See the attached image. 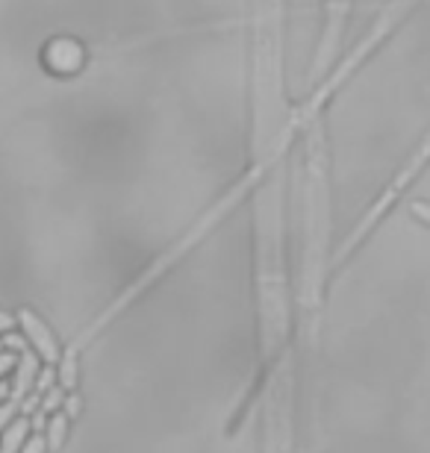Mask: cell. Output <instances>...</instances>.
Here are the masks:
<instances>
[{
	"label": "cell",
	"mask_w": 430,
	"mask_h": 453,
	"mask_svg": "<svg viewBox=\"0 0 430 453\" xmlns=\"http://www.w3.org/2000/svg\"><path fill=\"white\" fill-rule=\"evenodd\" d=\"M21 327H24V336L30 339V345L36 347V353L41 356V360L47 365H54L59 362V347H56V339H54V332L44 327V321H39L30 309H21V315H18Z\"/></svg>",
	"instance_id": "1"
},
{
	"label": "cell",
	"mask_w": 430,
	"mask_h": 453,
	"mask_svg": "<svg viewBox=\"0 0 430 453\" xmlns=\"http://www.w3.org/2000/svg\"><path fill=\"white\" fill-rule=\"evenodd\" d=\"M39 356L33 350H24L21 360H18V368H15V380H12V397L9 400H18L24 403L33 389H36V377H39Z\"/></svg>",
	"instance_id": "2"
},
{
	"label": "cell",
	"mask_w": 430,
	"mask_h": 453,
	"mask_svg": "<svg viewBox=\"0 0 430 453\" xmlns=\"http://www.w3.org/2000/svg\"><path fill=\"white\" fill-rule=\"evenodd\" d=\"M30 439V418L18 415L12 418V424L4 430V439H0V453H21L24 442Z\"/></svg>",
	"instance_id": "3"
},
{
	"label": "cell",
	"mask_w": 430,
	"mask_h": 453,
	"mask_svg": "<svg viewBox=\"0 0 430 453\" xmlns=\"http://www.w3.org/2000/svg\"><path fill=\"white\" fill-rule=\"evenodd\" d=\"M68 421L71 418L65 412H54L51 421H47V450H51V453L62 450L65 436H68Z\"/></svg>",
	"instance_id": "4"
},
{
	"label": "cell",
	"mask_w": 430,
	"mask_h": 453,
	"mask_svg": "<svg viewBox=\"0 0 430 453\" xmlns=\"http://www.w3.org/2000/svg\"><path fill=\"white\" fill-rule=\"evenodd\" d=\"M59 380H62L65 389H74V386H77V353H65V356H62Z\"/></svg>",
	"instance_id": "5"
},
{
	"label": "cell",
	"mask_w": 430,
	"mask_h": 453,
	"mask_svg": "<svg viewBox=\"0 0 430 453\" xmlns=\"http://www.w3.org/2000/svg\"><path fill=\"white\" fill-rule=\"evenodd\" d=\"M59 407H65V392L54 386L51 392H44V397H41V407H39V409H44L47 415H54Z\"/></svg>",
	"instance_id": "6"
},
{
	"label": "cell",
	"mask_w": 430,
	"mask_h": 453,
	"mask_svg": "<svg viewBox=\"0 0 430 453\" xmlns=\"http://www.w3.org/2000/svg\"><path fill=\"white\" fill-rule=\"evenodd\" d=\"M18 412H21V403L18 400L0 403V430H6V427L12 424V418H18Z\"/></svg>",
	"instance_id": "7"
},
{
	"label": "cell",
	"mask_w": 430,
	"mask_h": 453,
	"mask_svg": "<svg viewBox=\"0 0 430 453\" xmlns=\"http://www.w3.org/2000/svg\"><path fill=\"white\" fill-rule=\"evenodd\" d=\"M54 377H56L54 365H44V371H39V377H36V389H33V392H39V395L51 392V389H54Z\"/></svg>",
	"instance_id": "8"
},
{
	"label": "cell",
	"mask_w": 430,
	"mask_h": 453,
	"mask_svg": "<svg viewBox=\"0 0 430 453\" xmlns=\"http://www.w3.org/2000/svg\"><path fill=\"white\" fill-rule=\"evenodd\" d=\"M44 450H47V436L44 433H33L21 447V453H44Z\"/></svg>",
	"instance_id": "9"
},
{
	"label": "cell",
	"mask_w": 430,
	"mask_h": 453,
	"mask_svg": "<svg viewBox=\"0 0 430 453\" xmlns=\"http://www.w3.org/2000/svg\"><path fill=\"white\" fill-rule=\"evenodd\" d=\"M4 347L24 353V350H30V339L27 336H18V332H6V336H4Z\"/></svg>",
	"instance_id": "10"
},
{
	"label": "cell",
	"mask_w": 430,
	"mask_h": 453,
	"mask_svg": "<svg viewBox=\"0 0 430 453\" xmlns=\"http://www.w3.org/2000/svg\"><path fill=\"white\" fill-rule=\"evenodd\" d=\"M47 421H51V415H47L44 409H36L30 415V430L33 433H47Z\"/></svg>",
	"instance_id": "11"
},
{
	"label": "cell",
	"mask_w": 430,
	"mask_h": 453,
	"mask_svg": "<svg viewBox=\"0 0 430 453\" xmlns=\"http://www.w3.org/2000/svg\"><path fill=\"white\" fill-rule=\"evenodd\" d=\"M39 407H41V395H39V392H30L27 397H24V403H21V415H27V418H30Z\"/></svg>",
	"instance_id": "12"
},
{
	"label": "cell",
	"mask_w": 430,
	"mask_h": 453,
	"mask_svg": "<svg viewBox=\"0 0 430 453\" xmlns=\"http://www.w3.org/2000/svg\"><path fill=\"white\" fill-rule=\"evenodd\" d=\"M15 365H18L15 353H0V377H4V374H9Z\"/></svg>",
	"instance_id": "13"
},
{
	"label": "cell",
	"mask_w": 430,
	"mask_h": 453,
	"mask_svg": "<svg viewBox=\"0 0 430 453\" xmlns=\"http://www.w3.org/2000/svg\"><path fill=\"white\" fill-rule=\"evenodd\" d=\"M65 409H68V418H77V412H80V397H77V395L65 397Z\"/></svg>",
	"instance_id": "14"
},
{
	"label": "cell",
	"mask_w": 430,
	"mask_h": 453,
	"mask_svg": "<svg viewBox=\"0 0 430 453\" xmlns=\"http://www.w3.org/2000/svg\"><path fill=\"white\" fill-rule=\"evenodd\" d=\"M12 327H15V318L6 315V312H0V332H9Z\"/></svg>",
	"instance_id": "15"
},
{
	"label": "cell",
	"mask_w": 430,
	"mask_h": 453,
	"mask_svg": "<svg viewBox=\"0 0 430 453\" xmlns=\"http://www.w3.org/2000/svg\"><path fill=\"white\" fill-rule=\"evenodd\" d=\"M12 397V386L9 383H4V380H0V403H6Z\"/></svg>",
	"instance_id": "16"
},
{
	"label": "cell",
	"mask_w": 430,
	"mask_h": 453,
	"mask_svg": "<svg viewBox=\"0 0 430 453\" xmlns=\"http://www.w3.org/2000/svg\"><path fill=\"white\" fill-rule=\"evenodd\" d=\"M0 350H4V339H0Z\"/></svg>",
	"instance_id": "17"
}]
</instances>
